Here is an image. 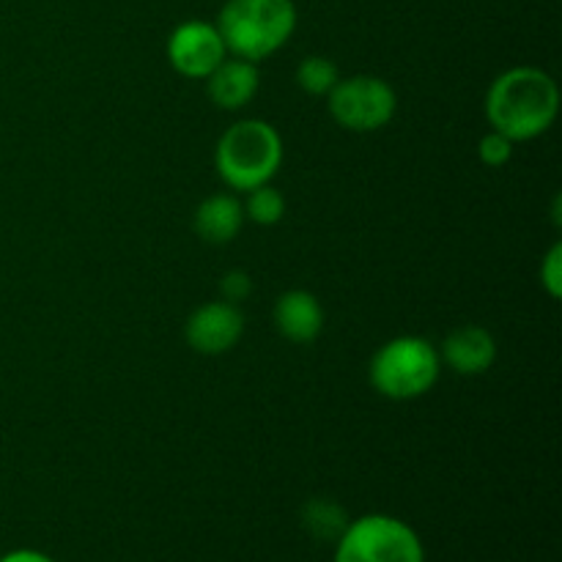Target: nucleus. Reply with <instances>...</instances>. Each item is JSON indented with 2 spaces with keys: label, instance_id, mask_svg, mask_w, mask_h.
<instances>
[{
  "label": "nucleus",
  "instance_id": "f257e3e1",
  "mask_svg": "<svg viewBox=\"0 0 562 562\" xmlns=\"http://www.w3.org/2000/svg\"><path fill=\"white\" fill-rule=\"evenodd\" d=\"M558 110V82L538 66H514L503 71L486 93L488 124L514 143L536 140L549 132Z\"/></svg>",
  "mask_w": 562,
  "mask_h": 562
},
{
  "label": "nucleus",
  "instance_id": "f03ea898",
  "mask_svg": "<svg viewBox=\"0 0 562 562\" xmlns=\"http://www.w3.org/2000/svg\"><path fill=\"white\" fill-rule=\"evenodd\" d=\"M214 25L234 58L258 64L294 36L296 5L294 0H228Z\"/></svg>",
  "mask_w": 562,
  "mask_h": 562
},
{
  "label": "nucleus",
  "instance_id": "7ed1b4c3",
  "mask_svg": "<svg viewBox=\"0 0 562 562\" xmlns=\"http://www.w3.org/2000/svg\"><path fill=\"white\" fill-rule=\"evenodd\" d=\"M217 173L231 190L250 192L269 184L283 165V137L269 121L245 119L223 132L214 151Z\"/></svg>",
  "mask_w": 562,
  "mask_h": 562
},
{
  "label": "nucleus",
  "instance_id": "20e7f679",
  "mask_svg": "<svg viewBox=\"0 0 562 562\" xmlns=\"http://www.w3.org/2000/svg\"><path fill=\"white\" fill-rule=\"evenodd\" d=\"M442 373L439 349L420 335H401L379 346L368 376L373 390L390 401H412L426 395Z\"/></svg>",
  "mask_w": 562,
  "mask_h": 562
},
{
  "label": "nucleus",
  "instance_id": "39448f33",
  "mask_svg": "<svg viewBox=\"0 0 562 562\" xmlns=\"http://www.w3.org/2000/svg\"><path fill=\"white\" fill-rule=\"evenodd\" d=\"M333 562H426V547L404 519L368 514L346 525L335 541Z\"/></svg>",
  "mask_w": 562,
  "mask_h": 562
},
{
  "label": "nucleus",
  "instance_id": "423d86ee",
  "mask_svg": "<svg viewBox=\"0 0 562 562\" xmlns=\"http://www.w3.org/2000/svg\"><path fill=\"white\" fill-rule=\"evenodd\" d=\"M329 99V115L349 132H379L393 121L398 97L382 77L355 75L335 82Z\"/></svg>",
  "mask_w": 562,
  "mask_h": 562
},
{
  "label": "nucleus",
  "instance_id": "0eeeda50",
  "mask_svg": "<svg viewBox=\"0 0 562 562\" xmlns=\"http://www.w3.org/2000/svg\"><path fill=\"white\" fill-rule=\"evenodd\" d=\"M228 58L217 25L206 20H187L170 33L168 60L181 77L206 80L223 60Z\"/></svg>",
  "mask_w": 562,
  "mask_h": 562
},
{
  "label": "nucleus",
  "instance_id": "6e6552de",
  "mask_svg": "<svg viewBox=\"0 0 562 562\" xmlns=\"http://www.w3.org/2000/svg\"><path fill=\"white\" fill-rule=\"evenodd\" d=\"M245 335V316L231 302H206L184 324V338L192 351L206 357L225 355Z\"/></svg>",
  "mask_w": 562,
  "mask_h": 562
},
{
  "label": "nucleus",
  "instance_id": "1a4fd4ad",
  "mask_svg": "<svg viewBox=\"0 0 562 562\" xmlns=\"http://www.w3.org/2000/svg\"><path fill=\"white\" fill-rule=\"evenodd\" d=\"M439 360H442V366L461 373V376H481L497 360V340L486 327L467 324V327L453 329L442 340Z\"/></svg>",
  "mask_w": 562,
  "mask_h": 562
},
{
  "label": "nucleus",
  "instance_id": "9d476101",
  "mask_svg": "<svg viewBox=\"0 0 562 562\" xmlns=\"http://www.w3.org/2000/svg\"><path fill=\"white\" fill-rule=\"evenodd\" d=\"M274 327L291 344H313L324 329L322 302L311 291H285L274 302Z\"/></svg>",
  "mask_w": 562,
  "mask_h": 562
},
{
  "label": "nucleus",
  "instance_id": "9b49d317",
  "mask_svg": "<svg viewBox=\"0 0 562 562\" xmlns=\"http://www.w3.org/2000/svg\"><path fill=\"white\" fill-rule=\"evenodd\" d=\"M258 66L245 58H225L212 75L206 77V93L220 110H241L256 99Z\"/></svg>",
  "mask_w": 562,
  "mask_h": 562
},
{
  "label": "nucleus",
  "instance_id": "f8f14e48",
  "mask_svg": "<svg viewBox=\"0 0 562 562\" xmlns=\"http://www.w3.org/2000/svg\"><path fill=\"white\" fill-rule=\"evenodd\" d=\"M245 225V209L234 195H212L198 206L195 231L209 245H228Z\"/></svg>",
  "mask_w": 562,
  "mask_h": 562
},
{
  "label": "nucleus",
  "instance_id": "ddd939ff",
  "mask_svg": "<svg viewBox=\"0 0 562 562\" xmlns=\"http://www.w3.org/2000/svg\"><path fill=\"white\" fill-rule=\"evenodd\" d=\"M302 525L307 527L311 536L324 538V541H338V536L349 525V516L333 499H311L302 508Z\"/></svg>",
  "mask_w": 562,
  "mask_h": 562
},
{
  "label": "nucleus",
  "instance_id": "4468645a",
  "mask_svg": "<svg viewBox=\"0 0 562 562\" xmlns=\"http://www.w3.org/2000/svg\"><path fill=\"white\" fill-rule=\"evenodd\" d=\"M338 80V66L329 58H324V55H311V58L302 60L300 69H296V82H300L302 91L311 93V97H327Z\"/></svg>",
  "mask_w": 562,
  "mask_h": 562
},
{
  "label": "nucleus",
  "instance_id": "2eb2a0df",
  "mask_svg": "<svg viewBox=\"0 0 562 562\" xmlns=\"http://www.w3.org/2000/svg\"><path fill=\"white\" fill-rule=\"evenodd\" d=\"M241 209H245V217H250L256 225L269 228V225H278L283 220L285 198L274 187L263 184L247 192V201L241 203Z\"/></svg>",
  "mask_w": 562,
  "mask_h": 562
},
{
  "label": "nucleus",
  "instance_id": "dca6fc26",
  "mask_svg": "<svg viewBox=\"0 0 562 562\" xmlns=\"http://www.w3.org/2000/svg\"><path fill=\"white\" fill-rule=\"evenodd\" d=\"M516 143L510 137H505L503 132H488V135L481 137V146H477V157L486 168H505L514 157Z\"/></svg>",
  "mask_w": 562,
  "mask_h": 562
},
{
  "label": "nucleus",
  "instance_id": "f3484780",
  "mask_svg": "<svg viewBox=\"0 0 562 562\" xmlns=\"http://www.w3.org/2000/svg\"><path fill=\"white\" fill-rule=\"evenodd\" d=\"M541 285L547 289V294L552 300H560L562 296V245H552V250L547 252L541 263Z\"/></svg>",
  "mask_w": 562,
  "mask_h": 562
},
{
  "label": "nucleus",
  "instance_id": "a211bd4d",
  "mask_svg": "<svg viewBox=\"0 0 562 562\" xmlns=\"http://www.w3.org/2000/svg\"><path fill=\"white\" fill-rule=\"evenodd\" d=\"M220 291H223V300L231 302V305H239L247 296L252 294V278L245 272V269H231L228 274L220 283Z\"/></svg>",
  "mask_w": 562,
  "mask_h": 562
},
{
  "label": "nucleus",
  "instance_id": "6ab92c4d",
  "mask_svg": "<svg viewBox=\"0 0 562 562\" xmlns=\"http://www.w3.org/2000/svg\"><path fill=\"white\" fill-rule=\"evenodd\" d=\"M0 562H55L49 554L36 552V549H14V552L3 554Z\"/></svg>",
  "mask_w": 562,
  "mask_h": 562
}]
</instances>
